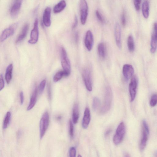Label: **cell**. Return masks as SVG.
<instances>
[{
    "label": "cell",
    "mask_w": 157,
    "mask_h": 157,
    "mask_svg": "<svg viewBox=\"0 0 157 157\" xmlns=\"http://www.w3.org/2000/svg\"><path fill=\"white\" fill-rule=\"evenodd\" d=\"M113 99V93L111 89L109 87H107L106 89L104 103L100 111L102 114H104L109 111Z\"/></svg>",
    "instance_id": "obj_1"
},
{
    "label": "cell",
    "mask_w": 157,
    "mask_h": 157,
    "mask_svg": "<svg viewBox=\"0 0 157 157\" xmlns=\"http://www.w3.org/2000/svg\"><path fill=\"white\" fill-rule=\"evenodd\" d=\"M49 116L48 112H45L42 115L40 122V137L42 139L48 127Z\"/></svg>",
    "instance_id": "obj_2"
},
{
    "label": "cell",
    "mask_w": 157,
    "mask_h": 157,
    "mask_svg": "<svg viewBox=\"0 0 157 157\" xmlns=\"http://www.w3.org/2000/svg\"><path fill=\"white\" fill-rule=\"evenodd\" d=\"M142 133L140 149L141 151H143L146 146L149 133L148 125L145 120H144L142 122Z\"/></svg>",
    "instance_id": "obj_3"
},
{
    "label": "cell",
    "mask_w": 157,
    "mask_h": 157,
    "mask_svg": "<svg viewBox=\"0 0 157 157\" xmlns=\"http://www.w3.org/2000/svg\"><path fill=\"white\" fill-rule=\"evenodd\" d=\"M126 132V127L124 122H121L116 129L113 138V142L116 145L119 144L123 141Z\"/></svg>",
    "instance_id": "obj_4"
},
{
    "label": "cell",
    "mask_w": 157,
    "mask_h": 157,
    "mask_svg": "<svg viewBox=\"0 0 157 157\" xmlns=\"http://www.w3.org/2000/svg\"><path fill=\"white\" fill-rule=\"evenodd\" d=\"M61 64L64 70L70 74L71 73V64L70 60L67 56L66 50L64 47L61 50Z\"/></svg>",
    "instance_id": "obj_5"
},
{
    "label": "cell",
    "mask_w": 157,
    "mask_h": 157,
    "mask_svg": "<svg viewBox=\"0 0 157 157\" xmlns=\"http://www.w3.org/2000/svg\"><path fill=\"white\" fill-rule=\"evenodd\" d=\"M80 7L81 23L83 25H84L88 14V7L86 0H80Z\"/></svg>",
    "instance_id": "obj_6"
},
{
    "label": "cell",
    "mask_w": 157,
    "mask_h": 157,
    "mask_svg": "<svg viewBox=\"0 0 157 157\" xmlns=\"http://www.w3.org/2000/svg\"><path fill=\"white\" fill-rule=\"evenodd\" d=\"M137 86V79L136 76H134L132 78L129 86V93L131 102L133 101L136 98Z\"/></svg>",
    "instance_id": "obj_7"
},
{
    "label": "cell",
    "mask_w": 157,
    "mask_h": 157,
    "mask_svg": "<svg viewBox=\"0 0 157 157\" xmlns=\"http://www.w3.org/2000/svg\"><path fill=\"white\" fill-rule=\"evenodd\" d=\"M82 77L87 90L91 92L93 89L92 80L91 73L88 69L85 68L83 70Z\"/></svg>",
    "instance_id": "obj_8"
},
{
    "label": "cell",
    "mask_w": 157,
    "mask_h": 157,
    "mask_svg": "<svg viewBox=\"0 0 157 157\" xmlns=\"http://www.w3.org/2000/svg\"><path fill=\"white\" fill-rule=\"evenodd\" d=\"M38 22V18H36L34 23L33 28L31 32L30 39L28 41V43L30 44H35L38 40L39 38Z\"/></svg>",
    "instance_id": "obj_9"
},
{
    "label": "cell",
    "mask_w": 157,
    "mask_h": 157,
    "mask_svg": "<svg viewBox=\"0 0 157 157\" xmlns=\"http://www.w3.org/2000/svg\"><path fill=\"white\" fill-rule=\"evenodd\" d=\"M23 1V0H14L10 12L11 16L12 18H15L17 17Z\"/></svg>",
    "instance_id": "obj_10"
},
{
    "label": "cell",
    "mask_w": 157,
    "mask_h": 157,
    "mask_svg": "<svg viewBox=\"0 0 157 157\" xmlns=\"http://www.w3.org/2000/svg\"><path fill=\"white\" fill-rule=\"evenodd\" d=\"M17 23H15L5 29L2 32L0 38L1 41H4L9 37L13 35L17 28Z\"/></svg>",
    "instance_id": "obj_11"
},
{
    "label": "cell",
    "mask_w": 157,
    "mask_h": 157,
    "mask_svg": "<svg viewBox=\"0 0 157 157\" xmlns=\"http://www.w3.org/2000/svg\"><path fill=\"white\" fill-rule=\"evenodd\" d=\"M84 43L88 51H91L93 45L94 38L93 33L90 31H87L86 33Z\"/></svg>",
    "instance_id": "obj_12"
},
{
    "label": "cell",
    "mask_w": 157,
    "mask_h": 157,
    "mask_svg": "<svg viewBox=\"0 0 157 157\" xmlns=\"http://www.w3.org/2000/svg\"><path fill=\"white\" fill-rule=\"evenodd\" d=\"M123 72L125 79L128 80L132 77L134 73V70L131 65L125 64L123 66Z\"/></svg>",
    "instance_id": "obj_13"
},
{
    "label": "cell",
    "mask_w": 157,
    "mask_h": 157,
    "mask_svg": "<svg viewBox=\"0 0 157 157\" xmlns=\"http://www.w3.org/2000/svg\"><path fill=\"white\" fill-rule=\"evenodd\" d=\"M51 8L50 7H47L44 12L43 16V22L45 26L50 27L51 25Z\"/></svg>",
    "instance_id": "obj_14"
},
{
    "label": "cell",
    "mask_w": 157,
    "mask_h": 157,
    "mask_svg": "<svg viewBox=\"0 0 157 157\" xmlns=\"http://www.w3.org/2000/svg\"><path fill=\"white\" fill-rule=\"evenodd\" d=\"M115 35L117 46L119 48L121 49L122 47L121 41V30L120 26L118 23H117L115 26Z\"/></svg>",
    "instance_id": "obj_15"
},
{
    "label": "cell",
    "mask_w": 157,
    "mask_h": 157,
    "mask_svg": "<svg viewBox=\"0 0 157 157\" xmlns=\"http://www.w3.org/2000/svg\"><path fill=\"white\" fill-rule=\"evenodd\" d=\"M91 120L90 111L89 108L87 107L84 112V115L83 119L82 126L84 129H87L90 123Z\"/></svg>",
    "instance_id": "obj_16"
},
{
    "label": "cell",
    "mask_w": 157,
    "mask_h": 157,
    "mask_svg": "<svg viewBox=\"0 0 157 157\" xmlns=\"http://www.w3.org/2000/svg\"><path fill=\"white\" fill-rule=\"evenodd\" d=\"M29 25L28 23L25 24L21 30V31L17 38L16 42L18 43L21 41L23 40L26 37L27 34Z\"/></svg>",
    "instance_id": "obj_17"
},
{
    "label": "cell",
    "mask_w": 157,
    "mask_h": 157,
    "mask_svg": "<svg viewBox=\"0 0 157 157\" xmlns=\"http://www.w3.org/2000/svg\"><path fill=\"white\" fill-rule=\"evenodd\" d=\"M37 95L38 89L37 87H36L31 98L30 102L27 109L28 111L31 110L35 106L37 102Z\"/></svg>",
    "instance_id": "obj_18"
},
{
    "label": "cell",
    "mask_w": 157,
    "mask_h": 157,
    "mask_svg": "<svg viewBox=\"0 0 157 157\" xmlns=\"http://www.w3.org/2000/svg\"><path fill=\"white\" fill-rule=\"evenodd\" d=\"M79 117V107L78 105L76 103L74 105L73 110V121L74 124H76L78 123Z\"/></svg>",
    "instance_id": "obj_19"
},
{
    "label": "cell",
    "mask_w": 157,
    "mask_h": 157,
    "mask_svg": "<svg viewBox=\"0 0 157 157\" xmlns=\"http://www.w3.org/2000/svg\"><path fill=\"white\" fill-rule=\"evenodd\" d=\"M66 6V2L63 0L58 3L54 7V12L55 14L59 13L62 11Z\"/></svg>",
    "instance_id": "obj_20"
},
{
    "label": "cell",
    "mask_w": 157,
    "mask_h": 157,
    "mask_svg": "<svg viewBox=\"0 0 157 157\" xmlns=\"http://www.w3.org/2000/svg\"><path fill=\"white\" fill-rule=\"evenodd\" d=\"M13 66L12 64H10L7 67L5 75V80L7 84H9L12 78Z\"/></svg>",
    "instance_id": "obj_21"
},
{
    "label": "cell",
    "mask_w": 157,
    "mask_h": 157,
    "mask_svg": "<svg viewBox=\"0 0 157 157\" xmlns=\"http://www.w3.org/2000/svg\"><path fill=\"white\" fill-rule=\"evenodd\" d=\"M70 74L64 70L58 72L54 77V81L55 82H57L61 80L63 77H68Z\"/></svg>",
    "instance_id": "obj_22"
},
{
    "label": "cell",
    "mask_w": 157,
    "mask_h": 157,
    "mask_svg": "<svg viewBox=\"0 0 157 157\" xmlns=\"http://www.w3.org/2000/svg\"><path fill=\"white\" fill-rule=\"evenodd\" d=\"M149 4L148 2L146 1L143 3L142 12L144 17L147 19L149 16Z\"/></svg>",
    "instance_id": "obj_23"
},
{
    "label": "cell",
    "mask_w": 157,
    "mask_h": 157,
    "mask_svg": "<svg viewBox=\"0 0 157 157\" xmlns=\"http://www.w3.org/2000/svg\"><path fill=\"white\" fill-rule=\"evenodd\" d=\"M127 45L130 52H132L134 51L135 49V44L133 37L131 35H130L128 37Z\"/></svg>",
    "instance_id": "obj_24"
},
{
    "label": "cell",
    "mask_w": 157,
    "mask_h": 157,
    "mask_svg": "<svg viewBox=\"0 0 157 157\" xmlns=\"http://www.w3.org/2000/svg\"><path fill=\"white\" fill-rule=\"evenodd\" d=\"M98 51L100 57L104 58L106 56L105 47L104 44L103 43L99 44L98 46Z\"/></svg>",
    "instance_id": "obj_25"
},
{
    "label": "cell",
    "mask_w": 157,
    "mask_h": 157,
    "mask_svg": "<svg viewBox=\"0 0 157 157\" xmlns=\"http://www.w3.org/2000/svg\"><path fill=\"white\" fill-rule=\"evenodd\" d=\"M150 51L152 53H154L157 49V41L155 38L152 36L151 41Z\"/></svg>",
    "instance_id": "obj_26"
},
{
    "label": "cell",
    "mask_w": 157,
    "mask_h": 157,
    "mask_svg": "<svg viewBox=\"0 0 157 157\" xmlns=\"http://www.w3.org/2000/svg\"><path fill=\"white\" fill-rule=\"evenodd\" d=\"M11 117V114L10 112H7L3 123V127L4 129H6L9 124Z\"/></svg>",
    "instance_id": "obj_27"
},
{
    "label": "cell",
    "mask_w": 157,
    "mask_h": 157,
    "mask_svg": "<svg viewBox=\"0 0 157 157\" xmlns=\"http://www.w3.org/2000/svg\"><path fill=\"white\" fill-rule=\"evenodd\" d=\"M100 102L99 99L97 97L94 98L93 100V107L94 110H96L100 107Z\"/></svg>",
    "instance_id": "obj_28"
},
{
    "label": "cell",
    "mask_w": 157,
    "mask_h": 157,
    "mask_svg": "<svg viewBox=\"0 0 157 157\" xmlns=\"http://www.w3.org/2000/svg\"><path fill=\"white\" fill-rule=\"evenodd\" d=\"M157 104V94H154L151 96L150 104L152 107L155 106Z\"/></svg>",
    "instance_id": "obj_29"
},
{
    "label": "cell",
    "mask_w": 157,
    "mask_h": 157,
    "mask_svg": "<svg viewBox=\"0 0 157 157\" xmlns=\"http://www.w3.org/2000/svg\"><path fill=\"white\" fill-rule=\"evenodd\" d=\"M46 83V80H43L40 83L39 88V92L40 94H41L43 92Z\"/></svg>",
    "instance_id": "obj_30"
},
{
    "label": "cell",
    "mask_w": 157,
    "mask_h": 157,
    "mask_svg": "<svg viewBox=\"0 0 157 157\" xmlns=\"http://www.w3.org/2000/svg\"><path fill=\"white\" fill-rule=\"evenodd\" d=\"M70 137L73 138L74 136V126L72 122L70 121Z\"/></svg>",
    "instance_id": "obj_31"
},
{
    "label": "cell",
    "mask_w": 157,
    "mask_h": 157,
    "mask_svg": "<svg viewBox=\"0 0 157 157\" xmlns=\"http://www.w3.org/2000/svg\"><path fill=\"white\" fill-rule=\"evenodd\" d=\"M96 15L99 21L102 23H104L105 20L101 14L98 10L96 11Z\"/></svg>",
    "instance_id": "obj_32"
},
{
    "label": "cell",
    "mask_w": 157,
    "mask_h": 157,
    "mask_svg": "<svg viewBox=\"0 0 157 157\" xmlns=\"http://www.w3.org/2000/svg\"><path fill=\"white\" fill-rule=\"evenodd\" d=\"M142 0H134V5L137 11H139L140 9V4Z\"/></svg>",
    "instance_id": "obj_33"
},
{
    "label": "cell",
    "mask_w": 157,
    "mask_h": 157,
    "mask_svg": "<svg viewBox=\"0 0 157 157\" xmlns=\"http://www.w3.org/2000/svg\"><path fill=\"white\" fill-rule=\"evenodd\" d=\"M76 150L74 147H71L69 150V155L70 157H75L76 156Z\"/></svg>",
    "instance_id": "obj_34"
},
{
    "label": "cell",
    "mask_w": 157,
    "mask_h": 157,
    "mask_svg": "<svg viewBox=\"0 0 157 157\" xmlns=\"http://www.w3.org/2000/svg\"><path fill=\"white\" fill-rule=\"evenodd\" d=\"M152 36L157 41V22H155L153 26V31Z\"/></svg>",
    "instance_id": "obj_35"
},
{
    "label": "cell",
    "mask_w": 157,
    "mask_h": 157,
    "mask_svg": "<svg viewBox=\"0 0 157 157\" xmlns=\"http://www.w3.org/2000/svg\"><path fill=\"white\" fill-rule=\"evenodd\" d=\"M5 87V82L2 74L0 76V90L1 91Z\"/></svg>",
    "instance_id": "obj_36"
},
{
    "label": "cell",
    "mask_w": 157,
    "mask_h": 157,
    "mask_svg": "<svg viewBox=\"0 0 157 157\" xmlns=\"http://www.w3.org/2000/svg\"><path fill=\"white\" fill-rule=\"evenodd\" d=\"M121 21L122 25L125 27L126 25V15L124 12H123L121 17Z\"/></svg>",
    "instance_id": "obj_37"
},
{
    "label": "cell",
    "mask_w": 157,
    "mask_h": 157,
    "mask_svg": "<svg viewBox=\"0 0 157 157\" xmlns=\"http://www.w3.org/2000/svg\"><path fill=\"white\" fill-rule=\"evenodd\" d=\"M48 94L49 100L51 101L52 98V94L51 91V86L50 84L48 85Z\"/></svg>",
    "instance_id": "obj_38"
},
{
    "label": "cell",
    "mask_w": 157,
    "mask_h": 157,
    "mask_svg": "<svg viewBox=\"0 0 157 157\" xmlns=\"http://www.w3.org/2000/svg\"><path fill=\"white\" fill-rule=\"evenodd\" d=\"M78 23V20L77 17L75 15L74 17V21L72 26V29H74L77 26Z\"/></svg>",
    "instance_id": "obj_39"
},
{
    "label": "cell",
    "mask_w": 157,
    "mask_h": 157,
    "mask_svg": "<svg viewBox=\"0 0 157 157\" xmlns=\"http://www.w3.org/2000/svg\"><path fill=\"white\" fill-rule=\"evenodd\" d=\"M20 97L21 104L22 105L23 104L24 100V95L23 92H21L20 93Z\"/></svg>",
    "instance_id": "obj_40"
},
{
    "label": "cell",
    "mask_w": 157,
    "mask_h": 157,
    "mask_svg": "<svg viewBox=\"0 0 157 157\" xmlns=\"http://www.w3.org/2000/svg\"><path fill=\"white\" fill-rule=\"evenodd\" d=\"M111 132V129H109L106 131L105 133V137L108 136Z\"/></svg>",
    "instance_id": "obj_41"
},
{
    "label": "cell",
    "mask_w": 157,
    "mask_h": 157,
    "mask_svg": "<svg viewBox=\"0 0 157 157\" xmlns=\"http://www.w3.org/2000/svg\"><path fill=\"white\" fill-rule=\"evenodd\" d=\"M79 37V34L78 32H77L75 34V40L76 42H77L78 40Z\"/></svg>",
    "instance_id": "obj_42"
},
{
    "label": "cell",
    "mask_w": 157,
    "mask_h": 157,
    "mask_svg": "<svg viewBox=\"0 0 157 157\" xmlns=\"http://www.w3.org/2000/svg\"><path fill=\"white\" fill-rule=\"evenodd\" d=\"M57 119L58 120H60L61 119V116H58L57 118Z\"/></svg>",
    "instance_id": "obj_43"
},
{
    "label": "cell",
    "mask_w": 157,
    "mask_h": 157,
    "mask_svg": "<svg viewBox=\"0 0 157 157\" xmlns=\"http://www.w3.org/2000/svg\"><path fill=\"white\" fill-rule=\"evenodd\" d=\"M155 156L157 157V151H156V152H155Z\"/></svg>",
    "instance_id": "obj_44"
},
{
    "label": "cell",
    "mask_w": 157,
    "mask_h": 157,
    "mask_svg": "<svg viewBox=\"0 0 157 157\" xmlns=\"http://www.w3.org/2000/svg\"><path fill=\"white\" fill-rule=\"evenodd\" d=\"M78 157H82V156H81L80 155H79L78 156Z\"/></svg>",
    "instance_id": "obj_45"
}]
</instances>
